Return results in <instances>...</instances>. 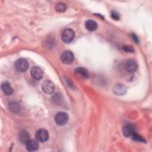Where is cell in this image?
<instances>
[{"mask_svg": "<svg viewBox=\"0 0 152 152\" xmlns=\"http://www.w3.org/2000/svg\"><path fill=\"white\" fill-rule=\"evenodd\" d=\"M74 36V31L70 28H67L62 31L61 34V39L64 42L68 43L73 40Z\"/></svg>", "mask_w": 152, "mask_h": 152, "instance_id": "obj_1", "label": "cell"}, {"mask_svg": "<svg viewBox=\"0 0 152 152\" xmlns=\"http://www.w3.org/2000/svg\"><path fill=\"white\" fill-rule=\"evenodd\" d=\"M69 117L67 113L64 112H59L55 116V121L59 125H64L68 121Z\"/></svg>", "mask_w": 152, "mask_h": 152, "instance_id": "obj_2", "label": "cell"}, {"mask_svg": "<svg viewBox=\"0 0 152 152\" xmlns=\"http://www.w3.org/2000/svg\"><path fill=\"white\" fill-rule=\"evenodd\" d=\"M15 67L19 72H25L28 68V63L26 59L20 58L16 61L15 63Z\"/></svg>", "mask_w": 152, "mask_h": 152, "instance_id": "obj_3", "label": "cell"}, {"mask_svg": "<svg viewBox=\"0 0 152 152\" xmlns=\"http://www.w3.org/2000/svg\"><path fill=\"white\" fill-rule=\"evenodd\" d=\"M42 90L46 94H52L55 88V84L50 80H45L42 84Z\"/></svg>", "mask_w": 152, "mask_h": 152, "instance_id": "obj_4", "label": "cell"}, {"mask_svg": "<svg viewBox=\"0 0 152 152\" xmlns=\"http://www.w3.org/2000/svg\"><path fill=\"white\" fill-rule=\"evenodd\" d=\"M74 58L73 53L69 50H65L62 52L61 56V61L65 64L72 63Z\"/></svg>", "mask_w": 152, "mask_h": 152, "instance_id": "obj_5", "label": "cell"}, {"mask_svg": "<svg viewBox=\"0 0 152 152\" xmlns=\"http://www.w3.org/2000/svg\"><path fill=\"white\" fill-rule=\"evenodd\" d=\"M36 138L40 142H45L49 138V133L45 129H40L36 133Z\"/></svg>", "mask_w": 152, "mask_h": 152, "instance_id": "obj_6", "label": "cell"}, {"mask_svg": "<svg viewBox=\"0 0 152 152\" xmlns=\"http://www.w3.org/2000/svg\"><path fill=\"white\" fill-rule=\"evenodd\" d=\"M30 74L31 76L36 80H40L43 77V71L42 69L37 66H33L30 69Z\"/></svg>", "mask_w": 152, "mask_h": 152, "instance_id": "obj_7", "label": "cell"}, {"mask_svg": "<svg viewBox=\"0 0 152 152\" xmlns=\"http://www.w3.org/2000/svg\"><path fill=\"white\" fill-rule=\"evenodd\" d=\"M125 68L129 73H134L138 68L137 62L133 59H129L125 63Z\"/></svg>", "mask_w": 152, "mask_h": 152, "instance_id": "obj_8", "label": "cell"}, {"mask_svg": "<svg viewBox=\"0 0 152 152\" xmlns=\"http://www.w3.org/2000/svg\"><path fill=\"white\" fill-rule=\"evenodd\" d=\"M122 132L124 135L125 137H128L132 136L135 132V129L132 125L127 124L124 126Z\"/></svg>", "mask_w": 152, "mask_h": 152, "instance_id": "obj_9", "label": "cell"}, {"mask_svg": "<svg viewBox=\"0 0 152 152\" xmlns=\"http://www.w3.org/2000/svg\"><path fill=\"white\" fill-rule=\"evenodd\" d=\"M26 148L28 151H33L36 150L39 147L38 142L34 140H29L26 142Z\"/></svg>", "mask_w": 152, "mask_h": 152, "instance_id": "obj_10", "label": "cell"}, {"mask_svg": "<svg viewBox=\"0 0 152 152\" xmlns=\"http://www.w3.org/2000/svg\"><path fill=\"white\" fill-rule=\"evenodd\" d=\"M1 89L3 91V92L9 96L12 94L13 93V90L10 85V84L8 82H4L1 84Z\"/></svg>", "mask_w": 152, "mask_h": 152, "instance_id": "obj_11", "label": "cell"}, {"mask_svg": "<svg viewBox=\"0 0 152 152\" xmlns=\"http://www.w3.org/2000/svg\"><path fill=\"white\" fill-rule=\"evenodd\" d=\"M85 26H86V28L88 30L91 31L96 30L97 29V23L95 21L92 20H87L86 22Z\"/></svg>", "mask_w": 152, "mask_h": 152, "instance_id": "obj_12", "label": "cell"}, {"mask_svg": "<svg viewBox=\"0 0 152 152\" xmlns=\"http://www.w3.org/2000/svg\"><path fill=\"white\" fill-rule=\"evenodd\" d=\"M114 92L118 95H123L126 93V87L122 84H118L114 87Z\"/></svg>", "mask_w": 152, "mask_h": 152, "instance_id": "obj_13", "label": "cell"}, {"mask_svg": "<svg viewBox=\"0 0 152 152\" xmlns=\"http://www.w3.org/2000/svg\"><path fill=\"white\" fill-rule=\"evenodd\" d=\"M75 72L77 74H78V75H81L82 77L84 78H88V76H89V74H88V71L85 69L84 68H83V67H78V68H77L75 70Z\"/></svg>", "mask_w": 152, "mask_h": 152, "instance_id": "obj_14", "label": "cell"}, {"mask_svg": "<svg viewBox=\"0 0 152 152\" xmlns=\"http://www.w3.org/2000/svg\"><path fill=\"white\" fill-rule=\"evenodd\" d=\"M66 5L63 2L58 3L55 5V10L56 11L59 12H63L66 10Z\"/></svg>", "mask_w": 152, "mask_h": 152, "instance_id": "obj_15", "label": "cell"}, {"mask_svg": "<svg viewBox=\"0 0 152 152\" xmlns=\"http://www.w3.org/2000/svg\"><path fill=\"white\" fill-rule=\"evenodd\" d=\"M9 107H10V109L15 113L17 112H19L20 107V105L18 103H16V102H12L9 104Z\"/></svg>", "mask_w": 152, "mask_h": 152, "instance_id": "obj_16", "label": "cell"}, {"mask_svg": "<svg viewBox=\"0 0 152 152\" xmlns=\"http://www.w3.org/2000/svg\"><path fill=\"white\" fill-rule=\"evenodd\" d=\"M29 138L30 136L26 131H23L20 133V139L22 142H26L28 140H29Z\"/></svg>", "mask_w": 152, "mask_h": 152, "instance_id": "obj_17", "label": "cell"}, {"mask_svg": "<svg viewBox=\"0 0 152 152\" xmlns=\"http://www.w3.org/2000/svg\"><path fill=\"white\" fill-rule=\"evenodd\" d=\"M132 138L133 140H135V141H144V142L145 141L143 139V138H142V137H141L140 135L137 134L135 132L132 135Z\"/></svg>", "mask_w": 152, "mask_h": 152, "instance_id": "obj_18", "label": "cell"}, {"mask_svg": "<svg viewBox=\"0 0 152 152\" xmlns=\"http://www.w3.org/2000/svg\"><path fill=\"white\" fill-rule=\"evenodd\" d=\"M111 17L113 19L117 20L119 18V14L118 12H116V11H112L111 12Z\"/></svg>", "mask_w": 152, "mask_h": 152, "instance_id": "obj_19", "label": "cell"}, {"mask_svg": "<svg viewBox=\"0 0 152 152\" xmlns=\"http://www.w3.org/2000/svg\"><path fill=\"white\" fill-rule=\"evenodd\" d=\"M122 49L124 50H125V52H134L133 48L130 46H123Z\"/></svg>", "mask_w": 152, "mask_h": 152, "instance_id": "obj_20", "label": "cell"}, {"mask_svg": "<svg viewBox=\"0 0 152 152\" xmlns=\"http://www.w3.org/2000/svg\"><path fill=\"white\" fill-rule=\"evenodd\" d=\"M131 36H132V39L137 43H138V37L135 34H134V33H132V34H131Z\"/></svg>", "mask_w": 152, "mask_h": 152, "instance_id": "obj_21", "label": "cell"}]
</instances>
